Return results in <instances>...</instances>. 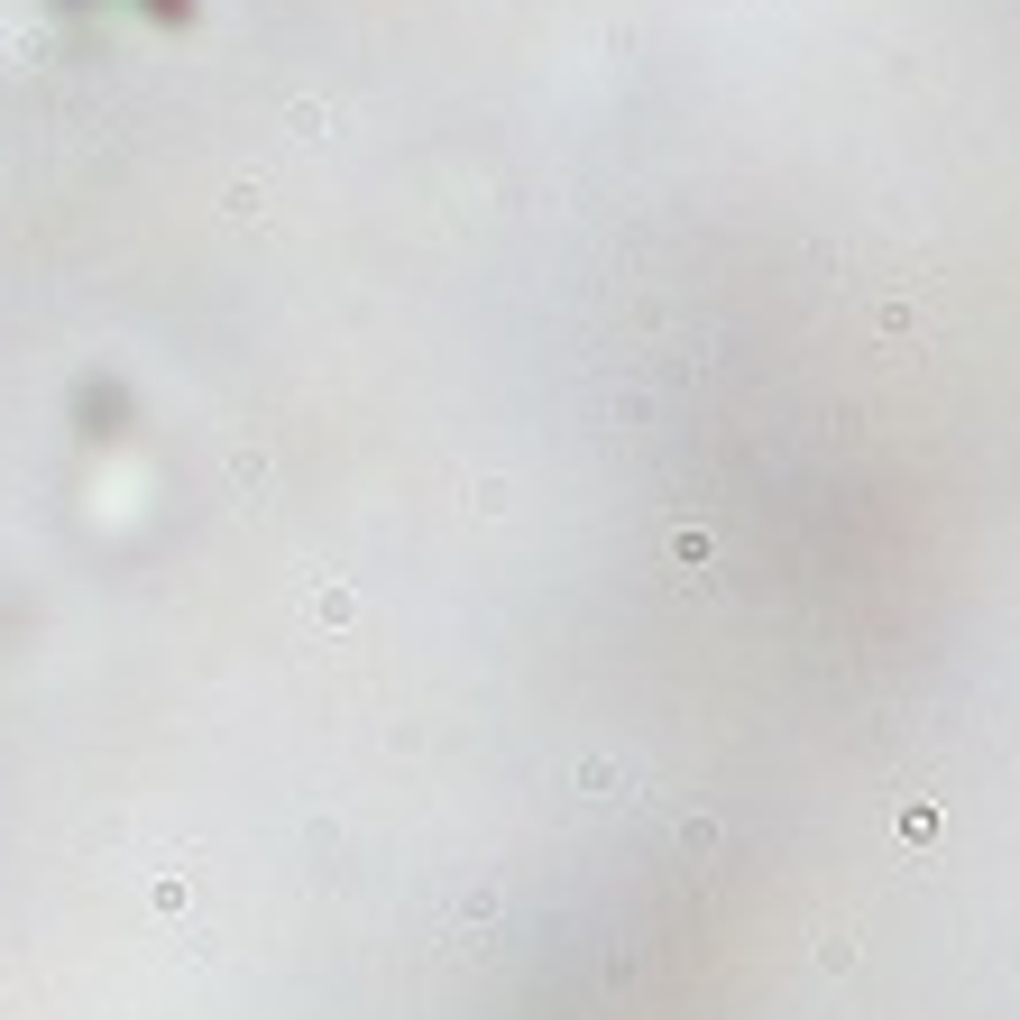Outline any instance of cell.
Here are the masks:
<instances>
[{
  "instance_id": "6da1fadb",
  "label": "cell",
  "mask_w": 1020,
  "mask_h": 1020,
  "mask_svg": "<svg viewBox=\"0 0 1020 1020\" xmlns=\"http://www.w3.org/2000/svg\"><path fill=\"white\" fill-rule=\"evenodd\" d=\"M267 487H276V441H240L230 451V496H249V506H267Z\"/></svg>"
},
{
  "instance_id": "7a4b0ae2",
  "label": "cell",
  "mask_w": 1020,
  "mask_h": 1020,
  "mask_svg": "<svg viewBox=\"0 0 1020 1020\" xmlns=\"http://www.w3.org/2000/svg\"><path fill=\"white\" fill-rule=\"evenodd\" d=\"M359 616V589L350 580H322V589H312V625H350Z\"/></svg>"
},
{
  "instance_id": "3957f363",
  "label": "cell",
  "mask_w": 1020,
  "mask_h": 1020,
  "mask_svg": "<svg viewBox=\"0 0 1020 1020\" xmlns=\"http://www.w3.org/2000/svg\"><path fill=\"white\" fill-rule=\"evenodd\" d=\"M671 561H680V570H699V561H709V534H699V525H680V534H671Z\"/></svg>"
},
{
  "instance_id": "277c9868",
  "label": "cell",
  "mask_w": 1020,
  "mask_h": 1020,
  "mask_svg": "<svg viewBox=\"0 0 1020 1020\" xmlns=\"http://www.w3.org/2000/svg\"><path fill=\"white\" fill-rule=\"evenodd\" d=\"M469 506H479V515H506L515 487H506V479H479V487H469Z\"/></svg>"
}]
</instances>
